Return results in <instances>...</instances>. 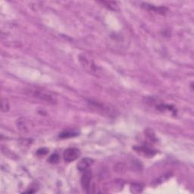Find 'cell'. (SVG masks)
I'll return each instance as SVG.
<instances>
[{
  "instance_id": "cell-1",
  "label": "cell",
  "mask_w": 194,
  "mask_h": 194,
  "mask_svg": "<svg viewBox=\"0 0 194 194\" xmlns=\"http://www.w3.org/2000/svg\"><path fill=\"white\" fill-rule=\"evenodd\" d=\"M27 94H28L30 96H33L34 98L38 99L39 100H42L48 104H56L57 103V98L55 95L46 89H43L40 87H29L26 89Z\"/></svg>"
},
{
  "instance_id": "cell-4",
  "label": "cell",
  "mask_w": 194,
  "mask_h": 194,
  "mask_svg": "<svg viewBox=\"0 0 194 194\" xmlns=\"http://www.w3.org/2000/svg\"><path fill=\"white\" fill-rule=\"evenodd\" d=\"M93 163V159H89V158H84L79 161L78 165V170H80V171H84L89 169V167L91 166Z\"/></svg>"
},
{
  "instance_id": "cell-2",
  "label": "cell",
  "mask_w": 194,
  "mask_h": 194,
  "mask_svg": "<svg viewBox=\"0 0 194 194\" xmlns=\"http://www.w3.org/2000/svg\"><path fill=\"white\" fill-rule=\"evenodd\" d=\"M80 152L78 149L77 148H68L64 152L63 157L64 161L67 162H71L76 160L80 156Z\"/></svg>"
},
{
  "instance_id": "cell-3",
  "label": "cell",
  "mask_w": 194,
  "mask_h": 194,
  "mask_svg": "<svg viewBox=\"0 0 194 194\" xmlns=\"http://www.w3.org/2000/svg\"><path fill=\"white\" fill-rule=\"evenodd\" d=\"M92 172L89 169L84 171L81 177V185L83 189L86 190V192L89 193V189L91 187V181H92Z\"/></svg>"
},
{
  "instance_id": "cell-5",
  "label": "cell",
  "mask_w": 194,
  "mask_h": 194,
  "mask_svg": "<svg viewBox=\"0 0 194 194\" xmlns=\"http://www.w3.org/2000/svg\"><path fill=\"white\" fill-rule=\"evenodd\" d=\"M143 7L146 8V9L150 11H153V12H157V13L161 14V15H165L167 12H168V8H166L165 7H157L154 6V5H149L147 3H143Z\"/></svg>"
},
{
  "instance_id": "cell-13",
  "label": "cell",
  "mask_w": 194,
  "mask_h": 194,
  "mask_svg": "<svg viewBox=\"0 0 194 194\" xmlns=\"http://www.w3.org/2000/svg\"><path fill=\"white\" fill-rule=\"evenodd\" d=\"M47 152H48L47 149L41 148V149H39V150H37V154L38 156H44V155H46V154H47Z\"/></svg>"
},
{
  "instance_id": "cell-11",
  "label": "cell",
  "mask_w": 194,
  "mask_h": 194,
  "mask_svg": "<svg viewBox=\"0 0 194 194\" xmlns=\"http://www.w3.org/2000/svg\"><path fill=\"white\" fill-rule=\"evenodd\" d=\"M59 160H60V156L57 153H54L49 157L48 161H49L50 163H52V164H56V163L59 162Z\"/></svg>"
},
{
  "instance_id": "cell-10",
  "label": "cell",
  "mask_w": 194,
  "mask_h": 194,
  "mask_svg": "<svg viewBox=\"0 0 194 194\" xmlns=\"http://www.w3.org/2000/svg\"><path fill=\"white\" fill-rule=\"evenodd\" d=\"M139 151H140V152H143V153L145 154V155L146 156H153V154L155 153V152H154L153 150H152V149L149 148V147L147 146H142L140 147V148H139Z\"/></svg>"
},
{
  "instance_id": "cell-7",
  "label": "cell",
  "mask_w": 194,
  "mask_h": 194,
  "mask_svg": "<svg viewBox=\"0 0 194 194\" xmlns=\"http://www.w3.org/2000/svg\"><path fill=\"white\" fill-rule=\"evenodd\" d=\"M79 134L78 132L75 130H64L63 132L60 133L59 134V137L60 138H63V139H66V138H71L74 137V136H78Z\"/></svg>"
},
{
  "instance_id": "cell-6",
  "label": "cell",
  "mask_w": 194,
  "mask_h": 194,
  "mask_svg": "<svg viewBox=\"0 0 194 194\" xmlns=\"http://www.w3.org/2000/svg\"><path fill=\"white\" fill-rule=\"evenodd\" d=\"M80 62H81L83 65L84 66V68H89V69H90L91 71H93L94 69H96V66H95V64L93 63L91 61L88 60L87 57L85 56H83V55H80Z\"/></svg>"
},
{
  "instance_id": "cell-9",
  "label": "cell",
  "mask_w": 194,
  "mask_h": 194,
  "mask_svg": "<svg viewBox=\"0 0 194 194\" xmlns=\"http://www.w3.org/2000/svg\"><path fill=\"white\" fill-rule=\"evenodd\" d=\"M1 110L2 112H7L8 110H9V103H8V100H5L4 98L2 99Z\"/></svg>"
},
{
  "instance_id": "cell-12",
  "label": "cell",
  "mask_w": 194,
  "mask_h": 194,
  "mask_svg": "<svg viewBox=\"0 0 194 194\" xmlns=\"http://www.w3.org/2000/svg\"><path fill=\"white\" fill-rule=\"evenodd\" d=\"M137 186V187H136L135 184L133 185L132 187H131V191H132L133 193H141L142 190H143V188L141 187L140 185L138 184Z\"/></svg>"
},
{
  "instance_id": "cell-8",
  "label": "cell",
  "mask_w": 194,
  "mask_h": 194,
  "mask_svg": "<svg viewBox=\"0 0 194 194\" xmlns=\"http://www.w3.org/2000/svg\"><path fill=\"white\" fill-rule=\"evenodd\" d=\"M99 3H101L103 5H105V7L111 10H114L116 11L118 9V3H115V2H112V1H102V2H99Z\"/></svg>"
}]
</instances>
